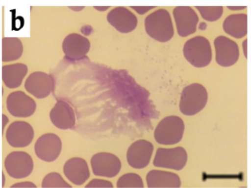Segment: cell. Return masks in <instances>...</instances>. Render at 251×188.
Here are the masks:
<instances>
[{"instance_id": "3", "label": "cell", "mask_w": 251, "mask_h": 188, "mask_svg": "<svg viewBox=\"0 0 251 188\" xmlns=\"http://www.w3.org/2000/svg\"><path fill=\"white\" fill-rule=\"evenodd\" d=\"M183 52L185 59L196 67L207 66L212 59L210 43L206 38L201 36L187 41L184 45Z\"/></svg>"}, {"instance_id": "23", "label": "cell", "mask_w": 251, "mask_h": 188, "mask_svg": "<svg viewBox=\"0 0 251 188\" xmlns=\"http://www.w3.org/2000/svg\"><path fill=\"white\" fill-rule=\"evenodd\" d=\"M118 188H142L144 183L141 177L133 172L126 173L119 178L117 181Z\"/></svg>"}, {"instance_id": "28", "label": "cell", "mask_w": 251, "mask_h": 188, "mask_svg": "<svg viewBox=\"0 0 251 188\" xmlns=\"http://www.w3.org/2000/svg\"><path fill=\"white\" fill-rule=\"evenodd\" d=\"M130 7L134 9L138 13L143 14L156 6H130Z\"/></svg>"}, {"instance_id": "1", "label": "cell", "mask_w": 251, "mask_h": 188, "mask_svg": "<svg viewBox=\"0 0 251 188\" xmlns=\"http://www.w3.org/2000/svg\"><path fill=\"white\" fill-rule=\"evenodd\" d=\"M147 33L160 42H166L174 36V29L169 12L160 8L149 14L145 20Z\"/></svg>"}, {"instance_id": "14", "label": "cell", "mask_w": 251, "mask_h": 188, "mask_svg": "<svg viewBox=\"0 0 251 188\" xmlns=\"http://www.w3.org/2000/svg\"><path fill=\"white\" fill-rule=\"evenodd\" d=\"M31 125L24 121H15L7 129L6 138L8 143L14 147H24L28 146L34 137Z\"/></svg>"}, {"instance_id": "5", "label": "cell", "mask_w": 251, "mask_h": 188, "mask_svg": "<svg viewBox=\"0 0 251 188\" xmlns=\"http://www.w3.org/2000/svg\"><path fill=\"white\" fill-rule=\"evenodd\" d=\"M188 156L181 146L171 148H158L153 161L155 167L180 170L186 165Z\"/></svg>"}, {"instance_id": "20", "label": "cell", "mask_w": 251, "mask_h": 188, "mask_svg": "<svg viewBox=\"0 0 251 188\" xmlns=\"http://www.w3.org/2000/svg\"><path fill=\"white\" fill-rule=\"evenodd\" d=\"M27 72V66L22 63L5 65L2 67V80L8 88H15L21 85Z\"/></svg>"}, {"instance_id": "11", "label": "cell", "mask_w": 251, "mask_h": 188, "mask_svg": "<svg viewBox=\"0 0 251 188\" xmlns=\"http://www.w3.org/2000/svg\"><path fill=\"white\" fill-rule=\"evenodd\" d=\"M153 151V146L151 143L144 139L137 140L127 150V162L134 168H143L149 165Z\"/></svg>"}, {"instance_id": "12", "label": "cell", "mask_w": 251, "mask_h": 188, "mask_svg": "<svg viewBox=\"0 0 251 188\" xmlns=\"http://www.w3.org/2000/svg\"><path fill=\"white\" fill-rule=\"evenodd\" d=\"M173 15L178 34L182 37L194 33L199 17L194 10L188 6H178L173 10Z\"/></svg>"}, {"instance_id": "15", "label": "cell", "mask_w": 251, "mask_h": 188, "mask_svg": "<svg viewBox=\"0 0 251 188\" xmlns=\"http://www.w3.org/2000/svg\"><path fill=\"white\" fill-rule=\"evenodd\" d=\"M107 20L118 31L123 33L134 30L138 23L136 16L123 6H118L111 10L107 15Z\"/></svg>"}, {"instance_id": "21", "label": "cell", "mask_w": 251, "mask_h": 188, "mask_svg": "<svg viewBox=\"0 0 251 188\" xmlns=\"http://www.w3.org/2000/svg\"><path fill=\"white\" fill-rule=\"evenodd\" d=\"M247 15L244 13L227 16L223 24L224 31L230 36L240 39L247 34Z\"/></svg>"}, {"instance_id": "9", "label": "cell", "mask_w": 251, "mask_h": 188, "mask_svg": "<svg viewBox=\"0 0 251 188\" xmlns=\"http://www.w3.org/2000/svg\"><path fill=\"white\" fill-rule=\"evenodd\" d=\"M6 107L14 117L26 118L35 111L36 104L30 97L22 91H16L9 94L6 99Z\"/></svg>"}, {"instance_id": "27", "label": "cell", "mask_w": 251, "mask_h": 188, "mask_svg": "<svg viewBox=\"0 0 251 188\" xmlns=\"http://www.w3.org/2000/svg\"><path fill=\"white\" fill-rule=\"evenodd\" d=\"M12 188H34L36 186L30 182H24L15 184L11 186Z\"/></svg>"}, {"instance_id": "4", "label": "cell", "mask_w": 251, "mask_h": 188, "mask_svg": "<svg viewBox=\"0 0 251 188\" xmlns=\"http://www.w3.org/2000/svg\"><path fill=\"white\" fill-rule=\"evenodd\" d=\"M184 131L182 119L177 116H169L158 123L154 130V137L159 144L175 145L181 140Z\"/></svg>"}, {"instance_id": "7", "label": "cell", "mask_w": 251, "mask_h": 188, "mask_svg": "<svg viewBox=\"0 0 251 188\" xmlns=\"http://www.w3.org/2000/svg\"><path fill=\"white\" fill-rule=\"evenodd\" d=\"M4 167L11 177L21 179L29 176L33 168L31 157L24 151H13L5 158Z\"/></svg>"}, {"instance_id": "19", "label": "cell", "mask_w": 251, "mask_h": 188, "mask_svg": "<svg viewBox=\"0 0 251 188\" xmlns=\"http://www.w3.org/2000/svg\"><path fill=\"white\" fill-rule=\"evenodd\" d=\"M148 188H178L181 186V180L177 174L174 172L153 169L146 175Z\"/></svg>"}, {"instance_id": "24", "label": "cell", "mask_w": 251, "mask_h": 188, "mask_svg": "<svg viewBox=\"0 0 251 188\" xmlns=\"http://www.w3.org/2000/svg\"><path fill=\"white\" fill-rule=\"evenodd\" d=\"M43 188H72L58 172H52L46 175L42 182Z\"/></svg>"}, {"instance_id": "10", "label": "cell", "mask_w": 251, "mask_h": 188, "mask_svg": "<svg viewBox=\"0 0 251 188\" xmlns=\"http://www.w3.org/2000/svg\"><path fill=\"white\" fill-rule=\"evenodd\" d=\"M216 61L220 65L228 67L235 64L239 57V49L237 43L224 36H218L214 41Z\"/></svg>"}, {"instance_id": "26", "label": "cell", "mask_w": 251, "mask_h": 188, "mask_svg": "<svg viewBox=\"0 0 251 188\" xmlns=\"http://www.w3.org/2000/svg\"><path fill=\"white\" fill-rule=\"evenodd\" d=\"M86 188H112L113 185L110 181L101 179H93L85 186Z\"/></svg>"}, {"instance_id": "16", "label": "cell", "mask_w": 251, "mask_h": 188, "mask_svg": "<svg viewBox=\"0 0 251 188\" xmlns=\"http://www.w3.org/2000/svg\"><path fill=\"white\" fill-rule=\"evenodd\" d=\"M63 170L66 177L77 186L83 185L90 176L87 163L81 157L68 159L64 165Z\"/></svg>"}, {"instance_id": "22", "label": "cell", "mask_w": 251, "mask_h": 188, "mask_svg": "<svg viewBox=\"0 0 251 188\" xmlns=\"http://www.w3.org/2000/svg\"><path fill=\"white\" fill-rule=\"evenodd\" d=\"M1 59L3 62L19 59L23 53V45L16 37H4L2 39Z\"/></svg>"}, {"instance_id": "17", "label": "cell", "mask_w": 251, "mask_h": 188, "mask_svg": "<svg viewBox=\"0 0 251 188\" xmlns=\"http://www.w3.org/2000/svg\"><path fill=\"white\" fill-rule=\"evenodd\" d=\"M51 122L56 127L68 129L75 124V116L73 107L66 101H58L50 113Z\"/></svg>"}, {"instance_id": "8", "label": "cell", "mask_w": 251, "mask_h": 188, "mask_svg": "<svg viewBox=\"0 0 251 188\" xmlns=\"http://www.w3.org/2000/svg\"><path fill=\"white\" fill-rule=\"evenodd\" d=\"M62 150V141L56 134L45 133L41 136L34 145L36 156L41 160L51 162L59 156Z\"/></svg>"}, {"instance_id": "18", "label": "cell", "mask_w": 251, "mask_h": 188, "mask_svg": "<svg viewBox=\"0 0 251 188\" xmlns=\"http://www.w3.org/2000/svg\"><path fill=\"white\" fill-rule=\"evenodd\" d=\"M90 48L89 40L77 33H71L67 36L62 43V49L66 57L74 60L84 57Z\"/></svg>"}, {"instance_id": "30", "label": "cell", "mask_w": 251, "mask_h": 188, "mask_svg": "<svg viewBox=\"0 0 251 188\" xmlns=\"http://www.w3.org/2000/svg\"><path fill=\"white\" fill-rule=\"evenodd\" d=\"M8 122V119L7 117L2 115V127H4L5 125H6L7 123Z\"/></svg>"}, {"instance_id": "25", "label": "cell", "mask_w": 251, "mask_h": 188, "mask_svg": "<svg viewBox=\"0 0 251 188\" xmlns=\"http://www.w3.org/2000/svg\"><path fill=\"white\" fill-rule=\"evenodd\" d=\"M195 7L200 13L202 18L209 21H214L218 20L222 16L223 13V7L222 6H197Z\"/></svg>"}, {"instance_id": "13", "label": "cell", "mask_w": 251, "mask_h": 188, "mask_svg": "<svg viewBox=\"0 0 251 188\" xmlns=\"http://www.w3.org/2000/svg\"><path fill=\"white\" fill-rule=\"evenodd\" d=\"M26 90L38 99H43L49 96L54 87L52 77L42 71L31 73L25 83Z\"/></svg>"}, {"instance_id": "2", "label": "cell", "mask_w": 251, "mask_h": 188, "mask_svg": "<svg viewBox=\"0 0 251 188\" xmlns=\"http://www.w3.org/2000/svg\"><path fill=\"white\" fill-rule=\"evenodd\" d=\"M208 94L205 88L199 83H193L183 88L179 107L181 112L187 116L194 115L205 106Z\"/></svg>"}, {"instance_id": "6", "label": "cell", "mask_w": 251, "mask_h": 188, "mask_svg": "<svg viewBox=\"0 0 251 188\" xmlns=\"http://www.w3.org/2000/svg\"><path fill=\"white\" fill-rule=\"evenodd\" d=\"M90 164L95 175L107 178L116 176L122 167L120 159L115 154L107 152L95 154L91 159Z\"/></svg>"}, {"instance_id": "29", "label": "cell", "mask_w": 251, "mask_h": 188, "mask_svg": "<svg viewBox=\"0 0 251 188\" xmlns=\"http://www.w3.org/2000/svg\"><path fill=\"white\" fill-rule=\"evenodd\" d=\"M227 7L230 10H235L243 9L246 8V6H227Z\"/></svg>"}]
</instances>
